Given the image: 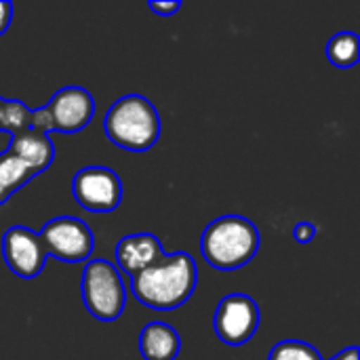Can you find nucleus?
<instances>
[{
    "mask_svg": "<svg viewBox=\"0 0 360 360\" xmlns=\"http://www.w3.org/2000/svg\"><path fill=\"white\" fill-rule=\"evenodd\" d=\"M198 283V268L192 255L177 251L131 278L133 295L152 310H175L184 306Z\"/></svg>",
    "mask_w": 360,
    "mask_h": 360,
    "instance_id": "nucleus-1",
    "label": "nucleus"
},
{
    "mask_svg": "<svg viewBox=\"0 0 360 360\" xmlns=\"http://www.w3.org/2000/svg\"><path fill=\"white\" fill-rule=\"evenodd\" d=\"M259 230L243 215H224L213 219L200 238V253L209 266L219 272H234L247 266L259 251Z\"/></svg>",
    "mask_w": 360,
    "mask_h": 360,
    "instance_id": "nucleus-2",
    "label": "nucleus"
},
{
    "mask_svg": "<svg viewBox=\"0 0 360 360\" xmlns=\"http://www.w3.org/2000/svg\"><path fill=\"white\" fill-rule=\"evenodd\" d=\"M160 116L143 95H124L112 103L103 118L108 139L129 152H146L160 137Z\"/></svg>",
    "mask_w": 360,
    "mask_h": 360,
    "instance_id": "nucleus-3",
    "label": "nucleus"
},
{
    "mask_svg": "<svg viewBox=\"0 0 360 360\" xmlns=\"http://www.w3.org/2000/svg\"><path fill=\"white\" fill-rule=\"evenodd\" d=\"M80 293L84 308L101 323H114L127 306L122 276L108 259H91L84 266Z\"/></svg>",
    "mask_w": 360,
    "mask_h": 360,
    "instance_id": "nucleus-4",
    "label": "nucleus"
},
{
    "mask_svg": "<svg viewBox=\"0 0 360 360\" xmlns=\"http://www.w3.org/2000/svg\"><path fill=\"white\" fill-rule=\"evenodd\" d=\"M40 238L44 243L46 255L65 264L86 262L95 249L93 230L82 219L70 215L51 219L42 228Z\"/></svg>",
    "mask_w": 360,
    "mask_h": 360,
    "instance_id": "nucleus-5",
    "label": "nucleus"
},
{
    "mask_svg": "<svg viewBox=\"0 0 360 360\" xmlns=\"http://www.w3.org/2000/svg\"><path fill=\"white\" fill-rule=\"evenodd\" d=\"M76 202L91 213H112L122 200V181L108 167H84L72 179Z\"/></svg>",
    "mask_w": 360,
    "mask_h": 360,
    "instance_id": "nucleus-6",
    "label": "nucleus"
},
{
    "mask_svg": "<svg viewBox=\"0 0 360 360\" xmlns=\"http://www.w3.org/2000/svg\"><path fill=\"white\" fill-rule=\"evenodd\" d=\"M262 314L257 304L245 293L226 295L215 312L213 325L217 338L228 346H243L253 340Z\"/></svg>",
    "mask_w": 360,
    "mask_h": 360,
    "instance_id": "nucleus-7",
    "label": "nucleus"
},
{
    "mask_svg": "<svg viewBox=\"0 0 360 360\" xmlns=\"http://www.w3.org/2000/svg\"><path fill=\"white\" fill-rule=\"evenodd\" d=\"M2 257L8 270L19 278H36L49 259L38 232L25 226H13L2 236Z\"/></svg>",
    "mask_w": 360,
    "mask_h": 360,
    "instance_id": "nucleus-8",
    "label": "nucleus"
},
{
    "mask_svg": "<svg viewBox=\"0 0 360 360\" xmlns=\"http://www.w3.org/2000/svg\"><path fill=\"white\" fill-rule=\"evenodd\" d=\"M46 110L53 116L55 131L59 133H78L82 131L95 116V99L82 86H65L59 89Z\"/></svg>",
    "mask_w": 360,
    "mask_h": 360,
    "instance_id": "nucleus-9",
    "label": "nucleus"
},
{
    "mask_svg": "<svg viewBox=\"0 0 360 360\" xmlns=\"http://www.w3.org/2000/svg\"><path fill=\"white\" fill-rule=\"evenodd\" d=\"M165 255L167 253H165L160 240L154 234H148V232L124 236L116 245V264L131 278L135 274L148 270L150 266L158 264Z\"/></svg>",
    "mask_w": 360,
    "mask_h": 360,
    "instance_id": "nucleus-10",
    "label": "nucleus"
},
{
    "mask_svg": "<svg viewBox=\"0 0 360 360\" xmlns=\"http://www.w3.org/2000/svg\"><path fill=\"white\" fill-rule=\"evenodd\" d=\"M8 152L13 156H17L21 162H25L36 175L44 173L55 158V146H53L51 137L44 133H36L32 129H27L19 135H13Z\"/></svg>",
    "mask_w": 360,
    "mask_h": 360,
    "instance_id": "nucleus-11",
    "label": "nucleus"
},
{
    "mask_svg": "<svg viewBox=\"0 0 360 360\" xmlns=\"http://www.w3.org/2000/svg\"><path fill=\"white\" fill-rule=\"evenodd\" d=\"M179 350L181 338L167 323H150L139 333V352L143 360H175Z\"/></svg>",
    "mask_w": 360,
    "mask_h": 360,
    "instance_id": "nucleus-12",
    "label": "nucleus"
},
{
    "mask_svg": "<svg viewBox=\"0 0 360 360\" xmlns=\"http://www.w3.org/2000/svg\"><path fill=\"white\" fill-rule=\"evenodd\" d=\"M34 177L36 173L25 162L13 156L8 150L2 152L0 154V207Z\"/></svg>",
    "mask_w": 360,
    "mask_h": 360,
    "instance_id": "nucleus-13",
    "label": "nucleus"
},
{
    "mask_svg": "<svg viewBox=\"0 0 360 360\" xmlns=\"http://www.w3.org/2000/svg\"><path fill=\"white\" fill-rule=\"evenodd\" d=\"M325 55L340 70H348V68L356 65V61H359L360 57L359 34H354V32H340V34L331 36V40L325 46Z\"/></svg>",
    "mask_w": 360,
    "mask_h": 360,
    "instance_id": "nucleus-14",
    "label": "nucleus"
},
{
    "mask_svg": "<svg viewBox=\"0 0 360 360\" xmlns=\"http://www.w3.org/2000/svg\"><path fill=\"white\" fill-rule=\"evenodd\" d=\"M32 110L19 99H4L0 108V131H6L11 137L30 129Z\"/></svg>",
    "mask_w": 360,
    "mask_h": 360,
    "instance_id": "nucleus-15",
    "label": "nucleus"
},
{
    "mask_svg": "<svg viewBox=\"0 0 360 360\" xmlns=\"http://www.w3.org/2000/svg\"><path fill=\"white\" fill-rule=\"evenodd\" d=\"M268 360H323L319 354V350L306 342H297V340H287L276 344L270 350Z\"/></svg>",
    "mask_w": 360,
    "mask_h": 360,
    "instance_id": "nucleus-16",
    "label": "nucleus"
},
{
    "mask_svg": "<svg viewBox=\"0 0 360 360\" xmlns=\"http://www.w3.org/2000/svg\"><path fill=\"white\" fill-rule=\"evenodd\" d=\"M30 129L36 131V133H44V135H49L51 131H55L53 116H51V112L46 110V105H44V108H38V110H32Z\"/></svg>",
    "mask_w": 360,
    "mask_h": 360,
    "instance_id": "nucleus-17",
    "label": "nucleus"
},
{
    "mask_svg": "<svg viewBox=\"0 0 360 360\" xmlns=\"http://www.w3.org/2000/svg\"><path fill=\"white\" fill-rule=\"evenodd\" d=\"M293 236L300 245H310L316 238V228L310 221H300L293 230Z\"/></svg>",
    "mask_w": 360,
    "mask_h": 360,
    "instance_id": "nucleus-18",
    "label": "nucleus"
},
{
    "mask_svg": "<svg viewBox=\"0 0 360 360\" xmlns=\"http://www.w3.org/2000/svg\"><path fill=\"white\" fill-rule=\"evenodd\" d=\"M150 8L154 11V13H158V15H165V17H171V15H175L179 8H181V2H177V0H173V2H150Z\"/></svg>",
    "mask_w": 360,
    "mask_h": 360,
    "instance_id": "nucleus-19",
    "label": "nucleus"
},
{
    "mask_svg": "<svg viewBox=\"0 0 360 360\" xmlns=\"http://www.w3.org/2000/svg\"><path fill=\"white\" fill-rule=\"evenodd\" d=\"M11 21H13V4L0 0V36L11 27Z\"/></svg>",
    "mask_w": 360,
    "mask_h": 360,
    "instance_id": "nucleus-20",
    "label": "nucleus"
},
{
    "mask_svg": "<svg viewBox=\"0 0 360 360\" xmlns=\"http://www.w3.org/2000/svg\"><path fill=\"white\" fill-rule=\"evenodd\" d=\"M331 360H359V348H356V346L346 348V350H342L335 359Z\"/></svg>",
    "mask_w": 360,
    "mask_h": 360,
    "instance_id": "nucleus-21",
    "label": "nucleus"
},
{
    "mask_svg": "<svg viewBox=\"0 0 360 360\" xmlns=\"http://www.w3.org/2000/svg\"><path fill=\"white\" fill-rule=\"evenodd\" d=\"M2 101H4V99H2V97H0V108H2Z\"/></svg>",
    "mask_w": 360,
    "mask_h": 360,
    "instance_id": "nucleus-22",
    "label": "nucleus"
}]
</instances>
